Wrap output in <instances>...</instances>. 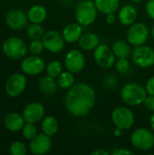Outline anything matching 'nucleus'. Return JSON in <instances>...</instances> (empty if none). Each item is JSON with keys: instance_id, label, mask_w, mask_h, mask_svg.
Segmentation results:
<instances>
[{"instance_id": "obj_22", "label": "nucleus", "mask_w": 154, "mask_h": 155, "mask_svg": "<svg viewBox=\"0 0 154 155\" xmlns=\"http://www.w3.org/2000/svg\"><path fill=\"white\" fill-rule=\"evenodd\" d=\"M78 45L82 49L85 51H91L94 50L100 45V39L96 34L88 32L81 35L80 39L78 40Z\"/></svg>"}, {"instance_id": "obj_29", "label": "nucleus", "mask_w": 154, "mask_h": 155, "mask_svg": "<svg viewBox=\"0 0 154 155\" xmlns=\"http://www.w3.org/2000/svg\"><path fill=\"white\" fill-rule=\"evenodd\" d=\"M21 132L23 137L28 141L32 140L34 137H35L38 134V130L37 127L35 126V124H32V123H25Z\"/></svg>"}, {"instance_id": "obj_28", "label": "nucleus", "mask_w": 154, "mask_h": 155, "mask_svg": "<svg viewBox=\"0 0 154 155\" xmlns=\"http://www.w3.org/2000/svg\"><path fill=\"white\" fill-rule=\"evenodd\" d=\"M45 71L47 75L52 76L54 78H57L63 72V65L59 61L52 60L46 64Z\"/></svg>"}, {"instance_id": "obj_13", "label": "nucleus", "mask_w": 154, "mask_h": 155, "mask_svg": "<svg viewBox=\"0 0 154 155\" xmlns=\"http://www.w3.org/2000/svg\"><path fill=\"white\" fill-rule=\"evenodd\" d=\"M64 65L66 69L74 74L82 72L85 66V57L78 49H71L64 56Z\"/></svg>"}, {"instance_id": "obj_20", "label": "nucleus", "mask_w": 154, "mask_h": 155, "mask_svg": "<svg viewBox=\"0 0 154 155\" xmlns=\"http://www.w3.org/2000/svg\"><path fill=\"white\" fill-rule=\"evenodd\" d=\"M58 87L57 81H55V78L49 76V75H44L40 78L38 82V88L39 91L44 94V95H53L56 93Z\"/></svg>"}, {"instance_id": "obj_31", "label": "nucleus", "mask_w": 154, "mask_h": 155, "mask_svg": "<svg viewBox=\"0 0 154 155\" xmlns=\"http://www.w3.org/2000/svg\"><path fill=\"white\" fill-rule=\"evenodd\" d=\"M28 49H29V51H30V53L32 54L39 55L40 54H42L44 49V43H43L42 39L31 40V43L28 45Z\"/></svg>"}, {"instance_id": "obj_33", "label": "nucleus", "mask_w": 154, "mask_h": 155, "mask_svg": "<svg viewBox=\"0 0 154 155\" xmlns=\"http://www.w3.org/2000/svg\"><path fill=\"white\" fill-rule=\"evenodd\" d=\"M145 107L146 110L150 111V112H154V95L152 94H148L143 104Z\"/></svg>"}, {"instance_id": "obj_34", "label": "nucleus", "mask_w": 154, "mask_h": 155, "mask_svg": "<svg viewBox=\"0 0 154 155\" xmlns=\"http://www.w3.org/2000/svg\"><path fill=\"white\" fill-rule=\"evenodd\" d=\"M145 10L149 17L154 20V0H148L145 5Z\"/></svg>"}, {"instance_id": "obj_11", "label": "nucleus", "mask_w": 154, "mask_h": 155, "mask_svg": "<svg viewBox=\"0 0 154 155\" xmlns=\"http://www.w3.org/2000/svg\"><path fill=\"white\" fill-rule=\"evenodd\" d=\"M93 57L96 64L103 69L112 68L116 62V56L112 48L105 44H100L93 50Z\"/></svg>"}, {"instance_id": "obj_36", "label": "nucleus", "mask_w": 154, "mask_h": 155, "mask_svg": "<svg viewBox=\"0 0 154 155\" xmlns=\"http://www.w3.org/2000/svg\"><path fill=\"white\" fill-rule=\"evenodd\" d=\"M113 155H128V154H134L133 152L127 150V149H123V148H117L115 149L113 153Z\"/></svg>"}, {"instance_id": "obj_38", "label": "nucleus", "mask_w": 154, "mask_h": 155, "mask_svg": "<svg viewBox=\"0 0 154 155\" xmlns=\"http://www.w3.org/2000/svg\"><path fill=\"white\" fill-rule=\"evenodd\" d=\"M92 155H108V152L104 151V150H102V149H99V150H96V151H93L92 153Z\"/></svg>"}, {"instance_id": "obj_2", "label": "nucleus", "mask_w": 154, "mask_h": 155, "mask_svg": "<svg viewBox=\"0 0 154 155\" xmlns=\"http://www.w3.org/2000/svg\"><path fill=\"white\" fill-rule=\"evenodd\" d=\"M148 93L144 86L138 83H128L121 90V98L128 106L135 107L143 104Z\"/></svg>"}, {"instance_id": "obj_40", "label": "nucleus", "mask_w": 154, "mask_h": 155, "mask_svg": "<svg viewBox=\"0 0 154 155\" xmlns=\"http://www.w3.org/2000/svg\"><path fill=\"white\" fill-rule=\"evenodd\" d=\"M150 125H151L152 130L154 132V112L152 113V114L151 115V118H150Z\"/></svg>"}, {"instance_id": "obj_42", "label": "nucleus", "mask_w": 154, "mask_h": 155, "mask_svg": "<svg viewBox=\"0 0 154 155\" xmlns=\"http://www.w3.org/2000/svg\"><path fill=\"white\" fill-rule=\"evenodd\" d=\"M133 3H139V2H141L142 0H131Z\"/></svg>"}, {"instance_id": "obj_18", "label": "nucleus", "mask_w": 154, "mask_h": 155, "mask_svg": "<svg viewBox=\"0 0 154 155\" xmlns=\"http://www.w3.org/2000/svg\"><path fill=\"white\" fill-rule=\"evenodd\" d=\"M62 35L66 43L73 44L78 42L81 35H83V25L79 23H70L64 26Z\"/></svg>"}, {"instance_id": "obj_3", "label": "nucleus", "mask_w": 154, "mask_h": 155, "mask_svg": "<svg viewBox=\"0 0 154 155\" xmlns=\"http://www.w3.org/2000/svg\"><path fill=\"white\" fill-rule=\"evenodd\" d=\"M28 50L29 49L26 43L17 36H10L2 44L3 54L6 57L13 60L23 59L26 56Z\"/></svg>"}, {"instance_id": "obj_10", "label": "nucleus", "mask_w": 154, "mask_h": 155, "mask_svg": "<svg viewBox=\"0 0 154 155\" xmlns=\"http://www.w3.org/2000/svg\"><path fill=\"white\" fill-rule=\"evenodd\" d=\"M45 66L44 60L37 54L25 56L21 62L22 72L29 76H35L42 74L44 71Z\"/></svg>"}, {"instance_id": "obj_7", "label": "nucleus", "mask_w": 154, "mask_h": 155, "mask_svg": "<svg viewBox=\"0 0 154 155\" xmlns=\"http://www.w3.org/2000/svg\"><path fill=\"white\" fill-rule=\"evenodd\" d=\"M26 85L27 79L25 74L24 73H15L7 79L5 85V91L9 97L16 98L24 93Z\"/></svg>"}, {"instance_id": "obj_23", "label": "nucleus", "mask_w": 154, "mask_h": 155, "mask_svg": "<svg viewBox=\"0 0 154 155\" xmlns=\"http://www.w3.org/2000/svg\"><path fill=\"white\" fill-rule=\"evenodd\" d=\"M41 130L42 133L48 136H54L57 134L59 130V123L54 116L49 115L44 116L41 121Z\"/></svg>"}, {"instance_id": "obj_26", "label": "nucleus", "mask_w": 154, "mask_h": 155, "mask_svg": "<svg viewBox=\"0 0 154 155\" xmlns=\"http://www.w3.org/2000/svg\"><path fill=\"white\" fill-rule=\"evenodd\" d=\"M74 74V73L68 70L65 72H62L61 74L57 77L58 86L64 90H68L69 88H71L74 84V81H75Z\"/></svg>"}, {"instance_id": "obj_4", "label": "nucleus", "mask_w": 154, "mask_h": 155, "mask_svg": "<svg viewBox=\"0 0 154 155\" xmlns=\"http://www.w3.org/2000/svg\"><path fill=\"white\" fill-rule=\"evenodd\" d=\"M98 10L92 0H83L80 1L75 7V19L83 26L91 25L94 23L97 17Z\"/></svg>"}, {"instance_id": "obj_12", "label": "nucleus", "mask_w": 154, "mask_h": 155, "mask_svg": "<svg viewBox=\"0 0 154 155\" xmlns=\"http://www.w3.org/2000/svg\"><path fill=\"white\" fill-rule=\"evenodd\" d=\"M42 41L44 43V49L53 54H57L63 51L66 43L63 35L56 30H50L45 32Z\"/></svg>"}, {"instance_id": "obj_37", "label": "nucleus", "mask_w": 154, "mask_h": 155, "mask_svg": "<svg viewBox=\"0 0 154 155\" xmlns=\"http://www.w3.org/2000/svg\"><path fill=\"white\" fill-rule=\"evenodd\" d=\"M116 19H117V16L113 14H109V15H106V22L109 24V25H113L116 22Z\"/></svg>"}, {"instance_id": "obj_30", "label": "nucleus", "mask_w": 154, "mask_h": 155, "mask_svg": "<svg viewBox=\"0 0 154 155\" xmlns=\"http://www.w3.org/2000/svg\"><path fill=\"white\" fill-rule=\"evenodd\" d=\"M27 148L21 141H15L9 146V153L12 155H25Z\"/></svg>"}, {"instance_id": "obj_1", "label": "nucleus", "mask_w": 154, "mask_h": 155, "mask_svg": "<svg viewBox=\"0 0 154 155\" xmlns=\"http://www.w3.org/2000/svg\"><path fill=\"white\" fill-rule=\"evenodd\" d=\"M95 100V91L90 84L77 83L67 90L64 105L67 112L73 116L85 117L93 108Z\"/></svg>"}, {"instance_id": "obj_5", "label": "nucleus", "mask_w": 154, "mask_h": 155, "mask_svg": "<svg viewBox=\"0 0 154 155\" xmlns=\"http://www.w3.org/2000/svg\"><path fill=\"white\" fill-rule=\"evenodd\" d=\"M131 143L135 149L148 152L154 146V132L147 128L136 129L131 135Z\"/></svg>"}, {"instance_id": "obj_39", "label": "nucleus", "mask_w": 154, "mask_h": 155, "mask_svg": "<svg viewBox=\"0 0 154 155\" xmlns=\"http://www.w3.org/2000/svg\"><path fill=\"white\" fill-rule=\"evenodd\" d=\"M123 130H122V129L116 127V128L114 129V131H113V135L116 136V137H120V136L123 134Z\"/></svg>"}, {"instance_id": "obj_17", "label": "nucleus", "mask_w": 154, "mask_h": 155, "mask_svg": "<svg viewBox=\"0 0 154 155\" xmlns=\"http://www.w3.org/2000/svg\"><path fill=\"white\" fill-rule=\"evenodd\" d=\"M3 124L5 129L9 132L17 133L22 130L25 124V121L22 114H19L17 113H10L5 115Z\"/></svg>"}, {"instance_id": "obj_16", "label": "nucleus", "mask_w": 154, "mask_h": 155, "mask_svg": "<svg viewBox=\"0 0 154 155\" xmlns=\"http://www.w3.org/2000/svg\"><path fill=\"white\" fill-rule=\"evenodd\" d=\"M6 25L13 30H20L26 26L28 23L27 15L21 9H12L9 10L5 17Z\"/></svg>"}, {"instance_id": "obj_14", "label": "nucleus", "mask_w": 154, "mask_h": 155, "mask_svg": "<svg viewBox=\"0 0 154 155\" xmlns=\"http://www.w3.org/2000/svg\"><path fill=\"white\" fill-rule=\"evenodd\" d=\"M53 146L51 136L44 134V133L38 134L29 142V151L34 155H43L50 152Z\"/></svg>"}, {"instance_id": "obj_24", "label": "nucleus", "mask_w": 154, "mask_h": 155, "mask_svg": "<svg viewBox=\"0 0 154 155\" xmlns=\"http://www.w3.org/2000/svg\"><path fill=\"white\" fill-rule=\"evenodd\" d=\"M112 50L117 58H128L132 55L131 44L123 40L114 41L112 45Z\"/></svg>"}, {"instance_id": "obj_15", "label": "nucleus", "mask_w": 154, "mask_h": 155, "mask_svg": "<svg viewBox=\"0 0 154 155\" xmlns=\"http://www.w3.org/2000/svg\"><path fill=\"white\" fill-rule=\"evenodd\" d=\"M45 114V109L43 104L39 102H31L27 104L24 109L22 115L25 123L36 124L43 120Z\"/></svg>"}, {"instance_id": "obj_6", "label": "nucleus", "mask_w": 154, "mask_h": 155, "mask_svg": "<svg viewBox=\"0 0 154 155\" xmlns=\"http://www.w3.org/2000/svg\"><path fill=\"white\" fill-rule=\"evenodd\" d=\"M112 120L115 127L122 130H129L135 122L133 111L127 106H118L112 112Z\"/></svg>"}, {"instance_id": "obj_32", "label": "nucleus", "mask_w": 154, "mask_h": 155, "mask_svg": "<svg viewBox=\"0 0 154 155\" xmlns=\"http://www.w3.org/2000/svg\"><path fill=\"white\" fill-rule=\"evenodd\" d=\"M114 66L116 71L120 74H126L130 70V63L127 58H118Z\"/></svg>"}, {"instance_id": "obj_41", "label": "nucleus", "mask_w": 154, "mask_h": 155, "mask_svg": "<svg viewBox=\"0 0 154 155\" xmlns=\"http://www.w3.org/2000/svg\"><path fill=\"white\" fill-rule=\"evenodd\" d=\"M150 35L152 36V38L154 39V24L152 25V28H151V30H150Z\"/></svg>"}, {"instance_id": "obj_21", "label": "nucleus", "mask_w": 154, "mask_h": 155, "mask_svg": "<svg viewBox=\"0 0 154 155\" xmlns=\"http://www.w3.org/2000/svg\"><path fill=\"white\" fill-rule=\"evenodd\" d=\"M26 15L29 22L34 24H42L47 17V10L44 5H34L28 9Z\"/></svg>"}, {"instance_id": "obj_27", "label": "nucleus", "mask_w": 154, "mask_h": 155, "mask_svg": "<svg viewBox=\"0 0 154 155\" xmlns=\"http://www.w3.org/2000/svg\"><path fill=\"white\" fill-rule=\"evenodd\" d=\"M44 33H45L44 29L41 25V24L31 23V25H29L27 26V29H26V35L31 40L42 39L44 35Z\"/></svg>"}, {"instance_id": "obj_9", "label": "nucleus", "mask_w": 154, "mask_h": 155, "mask_svg": "<svg viewBox=\"0 0 154 155\" xmlns=\"http://www.w3.org/2000/svg\"><path fill=\"white\" fill-rule=\"evenodd\" d=\"M133 63L141 68H149L154 64V50L148 45L136 46L132 52Z\"/></svg>"}, {"instance_id": "obj_25", "label": "nucleus", "mask_w": 154, "mask_h": 155, "mask_svg": "<svg viewBox=\"0 0 154 155\" xmlns=\"http://www.w3.org/2000/svg\"><path fill=\"white\" fill-rule=\"evenodd\" d=\"M93 2L98 12L103 15L115 13L120 5L119 0H94Z\"/></svg>"}, {"instance_id": "obj_19", "label": "nucleus", "mask_w": 154, "mask_h": 155, "mask_svg": "<svg viewBox=\"0 0 154 155\" xmlns=\"http://www.w3.org/2000/svg\"><path fill=\"white\" fill-rule=\"evenodd\" d=\"M138 16L136 8L132 5H125L118 12V20L123 25H131L135 23Z\"/></svg>"}, {"instance_id": "obj_8", "label": "nucleus", "mask_w": 154, "mask_h": 155, "mask_svg": "<svg viewBox=\"0 0 154 155\" xmlns=\"http://www.w3.org/2000/svg\"><path fill=\"white\" fill-rule=\"evenodd\" d=\"M150 35V30L143 23L138 22L130 25L127 32V40L133 46L145 45Z\"/></svg>"}, {"instance_id": "obj_35", "label": "nucleus", "mask_w": 154, "mask_h": 155, "mask_svg": "<svg viewBox=\"0 0 154 155\" xmlns=\"http://www.w3.org/2000/svg\"><path fill=\"white\" fill-rule=\"evenodd\" d=\"M145 89H146L148 94L154 95V75L151 76V77L148 79V81L146 82Z\"/></svg>"}]
</instances>
